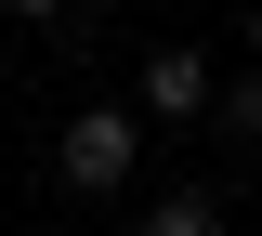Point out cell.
Returning <instances> with one entry per match:
<instances>
[{
	"label": "cell",
	"instance_id": "1",
	"mask_svg": "<svg viewBox=\"0 0 262 236\" xmlns=\"http://www.w3.org/2000/svg\"><path fill=\"white\" fill-rule=\"evenodd\" d=\"M131 158H144L131 105H79V118H66V144H53V170L79 184V197H118V184H131Z\"/></svg>",
	"mask_w": 262,
	"mask_h": 236
},
{
	"label": "cell",
	"instance_id": "2",
	"mask_svg": "<svg viewBox=\"0 0 262 236\" xmlns=\"http://www.w3.org/2000/svg\"><path fill=\"white\" fill-rule=\"evenodd\" d=\"M210 105H223L210 53H196V39H158V53H144V118H210Z\"/></svg>",
	"mask_w": 262,
	"mask_h": 236
},
{
	"label": "cell",
	"instance_id": "3",
	"mask_svg": "<svg viewBox=\"0 0 262 236\" xmlns=\"http://www.w3.org/2000/svg\"><path fill=\"white\" fill-rule=\"evenodd\" d=\"M144 236H236V210L210 197V184H170V197L144 210Z\"/></svg>",
	"mask_w": 262,
	"mask_h": 236
},
{
	"label": "cell",
	"instance_id": "4",
	"mask_svg": "<svg viewBox=\"0 0 262 236\" xmlns=\"http://www.w3.org/2000/svg\"><path fill=\"white\" fill-rule=\"evenodd\" d=\"M223 132H236V144H262V66H249V79L223 92Z\"/></svg>",
	"mask_w": 262,
	"mask_h": 236
},
{
	"label": "cell",
	"instance_id": "5",
	"mask_svg": "<svg viewBox=\"0 0 262 236\" xmlns=\"http://www.w3.org/2000/svg\"><path fill=\"white\" fill-rule=\"evenodd\" d=\"M0 13H13V27H66L79 0H0Z\"/></svg>",
	"mask_w": 262,
	"mask_h": 236
},
{
	"label": "cell",
	"instance_id": "6",
	"mask_svg": "<svg viewBox=\"0 0 262 236\" xmlns=\"http://www.w3.org/2000/svg\"><path fill=\"white\" fill-rule=\"evenodd\" d=\"M236 53H249V66H262V0H249V27H236Z\"/></svg>",
	"mask_w": 262,
	"mask_h": 236
},
{
	"label": "cell",
	"instance_id": "7",
	"mask_svg": "<svg viewBox=\"0 0 262 236\" xmlns=\"http://www.w3.org/2000/svg\"><path fill=\"white\" fill-rule=\"evenodd\" d=\"M0 66H13V39H0Z\"/></svg>",
	"mask_w": 262,
	"mask_h": 236
}]
</instances>
